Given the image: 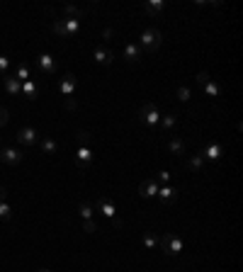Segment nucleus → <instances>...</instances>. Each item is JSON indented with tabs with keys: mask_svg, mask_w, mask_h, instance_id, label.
Listing matches in <instances>:
<instances>
[{
	"mask_svg": "<svg viewBox=\"0 0 243 272\" xmlns=\"http://www.w3.org/2000/svg\"><path fill=\"white\" fill-rule=\"evenodd\" d=\"M161 41H163L161 32L156 30V27H146V30L141 32L139 46H141V51H144V54H153V51H158V49H161Z\"/></svg>",
	"mask_w": 243,
	"mask_h": 272,
	"instance_id": "1",
	"label": "nucleus"
},
{
	"mask_svg": "<svg viewBox=\"0 0 243 272\" xmlns=\"http://www.w3.org/2000/svg\"><path fill=\"white\" fill-rule=\"evenodd\" d=\"M54 32L59 34L61 39L76 37V34L81 32V20H76V17H61V20H54Z\"/></svg>",
	"mask_w": 243,
	"mask_h": 272,
	"instance_id": "2",
	"label": "nucleus"
},
{
	"mask_svg": "<svg viewBox=\"0 0 243 272\" xmlns=\"http://www.w3.org/2000/svg\"><path fill=\"white\" fill-rule=\"evenodd\" d=\"M158 243H161V250L168 255H180L182 253V238L178 233H163V238Z\"/></svg>",
	"mask_w": 243,
	"mask_h": 272,
	"instance_id": "3",
	"label": "nucleus"
},
{
	"mask_svg": "<svg viewBox=\"0 0 243 272\" xmlns=\"http://www.w3.org/2000/svg\"><path fill=\"white\" fill-rule=\"evenodd\" d=\"M139 119H141V124H146L149 129H156V126H158V121H161V115H158V107H156V102H146V105L141 107V112H139Z\"/></svg>",
	"mask_w": 243,
	"mask_h": 272,
	"instance_id": "4",
	"label": "nucleus"
},
{
	"mask_svg": "<svg viewBox=\"0 0 243 272\" xmlns=\"http://www.w3.org/2000/svg\"><path fill=\"white\" fill-rule=\"evenodd\" d=\"M22 160H25V153L20 151V149H15V146L0 149V163L2 165H20Z\"/></svg>",
	"mask_w": 243,
	"mask_h": 272,
	"instance_id": "5",
	"label": "nucleus"
},
{
	"mask_svg": "<svg viewBox=\"0 0 243 272\" xmlns=\"http://www.w3.org/2000/svg\"><path fill=\"white\" fill-rule=\"evenodd\" d=\"M17 144H22V146H34V144H39V131L34 129V126H22L20 131H17Z\"/></svg>",
	"mask_w": 243,
	"mask_h": 272,
	"instance_id": "6",
	"label": "nucleus"
},
{
	"mask_svg": "<svg viewBox=\"0 0 243 272\" xmlns=\"http://www.w3.org/2000/svg\"><path fill=\"white\" fill-rule=\"evenodd\" d=\"M197 83L204 88V92H207L209 97H219V85L214 83L212 76H209L207 71H200V73H197Z\"/></svg>",
	"mask_w": 243,
	"mask_h": 272,
	"instance_id": "7",
	"label": "nucleus"
},
{
	"mask_svg": "<svg viewBox=\"0 0 243 272\" xmlns=\"http://www.w3.org/2000/svg\"><path fill=\"white\" fill-rule=\"evenodd\" d=\"M73 160H76V165L78 168H90L92 165V149L90 146H78V151H76V155H73Z\"/></svg>",
	"mask_w": 243,
	"mask_h": 272,
	"instance_id": "8",
	"label": "nucleus"
},
{
	"mask_svg": "<svg viewBox=\"0 0 243 272\" xmlns=\"http://www.w3.org/2000/svg\"><path fill=\"white\" fill-rule=\"evenodd\" d=\"M92 59L97 61L100 66H112V61H115V54H112V49H107L105 44H100V46H95V51H92Z\"/></svg>",
	"mask_w": 243,
	"mask_h": 272,
	"instance_id": "9",
	"label": "nucleus"
},
{
	"mask_svg": "<svg viewBox=\"0 0 243 272\" xmlns=\"http://www.w3.org/2000/svg\"><path fill=\"white\" fill-rule=\"evenodd\" d=\"M37 68L44 73V76H51V73H56V68H59V63L54 56H49V54H41L39 59H37Z\"/></svg>",
	"mask_w": 243,
	"mask_h": 272,
	"instance_id": "10",
	"label": "nucleus"
},
{
	"mask_svg": "<svg viewBox=\"0 0 243 272\" xmlns=\"http://www.w3.org/2000/svg\"><path fill=\"white\" fill-rule=\"evenodd\" d=\"M12 207H10V202H7V190L0 185V219L2 221H10L12 219Z\"/></svg>",
	"mask_w": 243,
	"mask_h": 272,
	"instance_id": "11",
	"label": "nucleus"
},
{
	"mask_svg": "<svg viewBox=\"0 0 243 272\" xmlns=\"http://www.w3.org/2000/svg\"><path fill=\"white\" fill-rule=\"evenodd\" d=\"M76 85H78L76 76H73V73H66V76L61 78V88H59V92L63 95V97H71V95H73V90H76Z\"/></svg>",
	"mask_w": 243,
	"mask_h": 272,
	"instance_id": "12",
	"label": "nucleus"
},
{
	"mask_svg": "<svg viewBox=\"0 0 243 272\" xmlns=\"http://www.w3.org/2000/svg\"><path fill=\"white\" fill-rule=\"evenodd\" d=\"M202 158L204 160H219L221 158V153H224V146L221 144H216V141H212V144H207L204 149H202Z\"/></svg>",
	"mask_w": 243,
	"mask_h": 272,
	"instance_id": "13",
	"label": "nucleus"
},
{
	"mask_svg": "<svg viewBox=\"0 0 243 272\" xmlns=\"http://www.w3.org/2000/svg\"><path fill=\"white\" fill-rule=\"evenodd\" d=\"M158 197H161V202L163 204H173V202H178V190L175 187H158Z\"/></svg>",
	"mask_w": 243,
	"mask_h": 272,
	"instance_id": "14",
	"label": "nucleus"
},
{
	"mask_svg": "<svg viewBox=\"0 0 243 272\" xmlns=\"http://www.w3.org/2000/svg\"><path fill=\"white\" fill-rule=\"evenodd\" d=\"M139 192H141V197H158V182L149 178V180L141 182V187H139Z\"/></svg>",
	"mask_w": 243,
	"mask_h": 272,
	"instance_id": "15",
	"label": "nucleus"
},
{
	"mask_svg": "<svg viewBox=\"0 0 243 272\" xmlns=\"http://www.w3.org/2000/svg\"><path fill=\"white\" fill-rule=\"evenodd\" d=\"M2 83H5V92H10V95H20L22 92V83L15 76H5Z\"/></svg>",
	"mask_w": 243,
	"mask_h": 272,
	"instance_id": "16",
	"label": "nucleus"
},
{
	"mask_svg": "<svg viewBox=\"0 0 243 272\" xmlns=\"http://www.w3.org/2000/svg\"><path fill=\"white\" fill-rule=\"evenodd\" d=\"M141 56H144V51H141L139 44H126L124 46V59L126 61H141Z\"/></svg>",
	"mask_w": 243,
	"mask_h": 272,
	"instance_id": "17",
	"label": "nucleus"
},
{
	"mask_svg": "<svg viewBox=\"0 0 243 272\" xmlns=\"http://www.w3.org/2000/svg\"><path fill=\"white\" fill-rule=\"evenodd\" d=\"M97 207H100V212L105 214L107 219H115V214H117V209H115V204L107 199V197H100L97 199Z\"/></svg>",
	"mask_w": 243,
	"mask_h": 272,
	"instance_id": "18",
	"label": "nucleus"
},
{
	"mask_svg": "<svg viewBox=\"0 0 243 272\" xmlns=\"http://www.w3.org/2000/svg\"><path fill=\"white\" fill-rule=\"evenodd\" d=\"M168 149L173 155H185V141H182L180 136H170L168 139Z\"/></svg>",
	"mask_w": 243,
	"mask_h": 272,
	"instance_id": "19",
	"label": "nucleus"
},
{
	"mask_svg": "<svg viewBox=\"0 0 243 272\" xmlns=\"http://www.w3.org/2000/svg\"><path fill=\"white\" fill-rule=\"evenodd\" d=\"M15 78L20 80V83H27V80H32V71L27 63H20L17 68H15Z\"/></svg>",
	"mask_w": 243,
	"mask_h": 272,
	"instance_id": "20",
	"label": "nucleus"
},
{
	"mask_svg": "<svg viewBox=\"0 0 243 272\" xmlns=\"http://www.w3.org/2000/svg\"><path fill=\"white\" fill-rule=\"evenodd\" d=\"M20 95H25L27 100H34L37 95H39V88H37V83L34 80H27V83H22V92Z\"/></svg>",
	"mask_w": 243,
	"mask_h": 272,
	"instance_id": "21",
	"label": "nucleus"
},
{
	"mask_svg": "<svg viewBox=\"0 0 243 272\" xmlns=\"http://www.w3.org/2000/svg\"><path fill=\"white\" fill-rule=\"evenodd\" d=\"M39 146H41V151L44 153H56L59 151V144H56L54 139H49V136H41V139H39Z\"/></svg>",
	"mask_w": 243,
	"mask_h": 272,
	"instance_id": "22",
	"label": "nucleus"
},
{
	"mask_svg": "<svg viewBox=\"0 0 243 272\" xmlns=\"http://www.w3.org/2000/svg\"><path fill=\"white\" fill-rule=\"evenodd\" d=\"M144 10H146L149 15H161V12L165 10V2H161V0H151V2H146V5H144Z\"/></svg>",
	"mask_w": 243,
	"mask_h": 272,
	"instance_id": "23",
	"label": "nucleus"
},
{
	"mask_svg": "<svg viewBox=\"0 0 243 272\" xmlns=\"http://www.w3.org/2000/svg\"><path fill=\"white\" fill-rule=\"evenodd\" d=\"M78 214H81V219H83V221H92V204L90 202H81V204H78Z\"/></svg>",
	"mask_w": 243,
	"mask_h": 272,
	"instance_id": "24",
	"label": "nucleus"
},
{
	"mask_svg": "<svg viewBox=\"0 0 243 272\" xmlns=\"http://www.w3.org/2000/svg\"><path fill=\"white\" fill-rule=\"evenodd\" d=\"M61 12H63L66 17H76V20H78L85 10H81V7H76V5H63V7H61Z\"/></svg>",
	"mask_w": 243,
	"mask_h": 272,
	"instance_id": "25",
	"label": "nucleus"
},
{
	"mask_svg": "<svg viewBox=\"0 0 243 272\" xmlns=\"http://www.w3.org/2000/svg\"><path fill=\"white\" fill-rule=\"evenodd\" d=\"M187 165H190V168H195V170H202V165H204L202 153H192V155L187 158Z\"/></svg>",
	"mask_w": 243,
	"mask_h": 272,
	"instance_id": "26",
	"label": "nucleus"
},
{
	"mask_svg": "<svg viewBox=\"0 0 243 272\" xmlns=\"http://www.w3.org/2000/svg\"><path fill=\"white\" fill-rule=\"evenodd\" d=\"M158 124H163V129H165V131H170L173 126H178V117H175V115H165V117H161Z\"/></svg>",
	"mask_w": 243,
	"mask_h": 272,
	"instance_id": "27",
	"label": "nucleus"
},
{
	"mask_svg": "<svg viewBox=\"0 0 243 272\" xmlns=\"http://www.w3.org/2000/svg\"><path fill=\"white\" fill-rule=\"evenodd\" d=\"M190 97H192V92H190V88H185V85H180V88H178V100H180V102H187Z\"/></svg>",
	"mask_w": 243,
	"mask_h": 272,
	"instance_id": "28",
	"label": "nucleus"
},
{
	"mask_svg": "<svg viewBox=\"0 0 243 272\" xmlns=\"http://www.w3.org/2000/svg\"><path fill=\"white\" fill-rule=\"evenodd\" d=\"M7 71H10V59H7V56H0V76L5 78Z\"/></svg>",
	"mask_w": 243,
	"mask_h": 272,
	"instance_id": "29",
	"label": "nucleus"
},
{
	"mask_svg": "<svg viewBox=\"0 0 243 272\" xmlns=\"http://www.w3.org/2000/svg\"><path fill=\"white\" fill-rule=\"evenodd\" d=\"M144 245H146V248H156V245H158V238H156L153 233H146V236H144Z\"/></svg>",
	"mask_w": 243,
	"mask_h": 272,
	"instance_id": "30",
	"label": "nucleus"
},
{
	"mask_svg": "<svg viewBox=\"0 0 243 272\" xmlns=\"http://www.w3.org/2000/svg\"><path fill=\"white\" fill-rule=\"evenodd\" d=\"M78 141L83 144V146H90V134L83 129V131H78Z\"/></svg>",
	"mask_w": 243,
	"mask_h": 272,
	"instance_id": "31",
	"label": "nucleus"
},
{
	"mask_svg": "<svg viewBox=\"0 0 243 272\" xmlns=\"http://www.w3.org/2000/svg\"><path fill=\"white\" fill-rule=\"evenodd\" d=\"M156 180H158V182H163V185H165V182L170 180V173H168V170H161V173L156 175Z\"/></svg>",
	"mask_w": 243,
	"mask_h": 272,
	"instance_id": "32",
	"label": "nucleus"
},
{
	"mask_svg": "<svg viewBox=\"0 0 243 272\" xmlns=\"http://www.w3.org/2000/svg\"><path fill=\"white\" fill-rule=\"evenodd\" d=\"M10 121V115H7V110L5 107H0V126H5Z\"/></svg>",
	"mask_w": 243,
	"mask_h": 272,
	"instance_id": "33",
	"label": "nucleus"
},
{
	"mask_svg": "<svg viewBox=\"0 0 243 272\" xmlns=\"http://www.w3.org/2000/svg\"><path fill=\"white\" fill-rule=\"evenodd\" d=\"M83 229H85L88 233H95V231H97V224H95V221H83Z\"/></svg>",
	"mask_w": 243,
	"mask_h": 272,
	"instance_id": "34",
	"label": "nucleus"
},
{
	"mask_svg": "<svg viewBox=\"0 0 243 272\" xmlns=\"http://www.w3.org/2000/svg\"><path fill=\"white\" fill-rule=\"evenodd\" d=\"M66 107H68V110H76L78 105H76V100H71V97H66Z\"/></svg>",
	"mask_w": 243,
	"mask_h": 272,
	"instance_id": "35",
	"label": "nucleus"
},
{
	"mask_svg": "<svg viewBox=\"0 0 243 272\" xmlns=\"http://www.w3.org/2000/svg\"><path fill=\"white\" fill-rule=\"evenodd\" d=\"M102 37H105V39H110V37H115V32H112V30H105V32H102Z\"/></svg>",
	"mask_w": 243,
	"mask_h": 272,
	"instance_id": "36",
	"label": "nucleus"
},
{
	"mask_svg": "<svg viewBox=\"0 0 243 272\" xmlns=\"http://www.w3.org/2000/svg\"><path fill=\"white\" fill-rule=\"evenodd\" d=\"M0 149H2V136H0Z\"/></svg>",
	"mask_w": 243,
	"mask_h": 272,
	"instance_id": "37",
	"label": "nucleus"
},
{
	"mask_svg": "<svg viewBox=\"0 0 243 272\" xmlns=\"http://www.w3.org/2000/svg\"><path fill=\"white\" fill-rule=\"evenodd\" d=\"M39 272H49V270H39Z\"/></svg>",
	"mask_w": 243,
	"mask_h": 272,
	"instance_id": "38",
	"label": "nucleus"
}]
</instances>
